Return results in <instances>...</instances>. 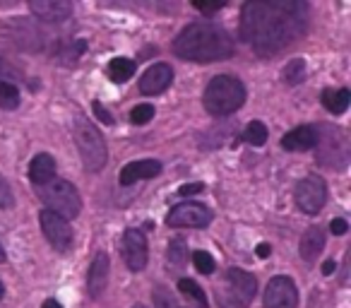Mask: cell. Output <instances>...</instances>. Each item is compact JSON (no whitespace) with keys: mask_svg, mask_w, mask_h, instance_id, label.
<instances>
[{"mask_svg":"<svg viewBox=\"0 0 351 308\" xmlns=\"http://www.w3.org/2000/svg\"><path fill=\"white\" fill-rule=\"evenodd\" d=\"M308 22L306 3H248L241 15V34L255 54L269 58L306 34Z\"/></svg>","mask_w":351,"mask_h":308,"instance_id":"6da1fadb","label":"cell"},{"mask_svg":"<svg viewBox=\"0 0 351 308\" xmlns=\"http://www.w3.org/2000/svg\"><path fill=\"white\" fill-rule=\"evenodd\" d=\"M173 54L191 63H217L234 56V41L221 27L210 22H195L176 36Z\"/></svg>","mask_w":351,"mask_h":308,"instance_id":"7a4b0ae2","label":"cell"},{"mask_svg":"<svg viewBox=\"0 0 351 308\" xmlns=\"http://www.w3.org/2000/svg\"><path fill=\"white\" fill-rule=\"evenodd\" d=\"M245 104V87L234 75H217L205 89V108L212 116H231Z\"/></svg>","mask_w":351,"mask_h":308,"instance_id":"3957f363","label":"cell"},{"mask_svg":"<svg viewBox=\"0 0 351 308\" xmlns=\"http://www.w3.org/2000/svg\"><path fill=\"white\" fill-rule=\"evenodd\" d=\"M73 135H75V145H77L80 159H82V167L87 169L89 174H99L104 167H106V145H104L101 132L97 130L92 121L87 118H75L73 126Z\"/></svg>","mask_w":351,"mask_h":308,"instance_id":"277c9868","label":"cell"},{"mask_svg":"<svg viewBox=\"0 0 351 308\" xmlns=\"http://www.w3.org/2000/svg\"><path fill=\"white\" fill-rule=\"evenodd\" d=\"M258 279L241 268H231L217 284V303L221 308H245L255 296Z\"/></svg>","mask_w":351,"mask_h":308,"instance_id":"5b68a950","label":"cell"},{"mask_svg":"<svg viewBox=\"0 0 351 308\" xmlns=\"http://www.w3.org/2000/svg\"><path fill=\"white\" fill-rule=\"evenodd\" d=\"M36 193L46 210L56 212L63 220H75L82 212V198H80L77 188L65 178H51L44 186H36Z\"/></svg>","mask_w":351,"mask_h":308,"instance_id":"8992f818","label":"cell"},{"mask_svg":"<svg viewBox=\"0 0 351 308\" xmlns=\"http://www.w3.org/2000/svg\"><path fill=\"white\" fill-rule=\"evenodd\" d=\"M166 222L173 229H205L212 222V212L202 202H181L169 212Z\"/></svg>","mask_w":351,"mask_h":308,"instance_id":"52a82bcc","label":"cell"},{"mask_svg":"<svg viewBox=\"0 0 351 308\" xmlns=\"http://www.w3.org/2000/svg\"><path fill=\"white\" fill-rule=\"evenodd\" d=\"M327 202V183L320 176H306L296 186V205L306 215H317Z\"/></svg>","mask_w":351,"mask_h":308,"instance_id":"ba28073f","label":"cell"},{"mask_svg":"<svg viewBox=\"0 0 351 308\" xmlns=\"http://www.w3.org/2000/svg\"><path fill=\"white\" fill-rule=\"evenodd\" d=\"M39 224H41V231H44L46 241H49L56 250H60V253L70 250V246H73V226H70L68 220H63V217L51 210H41Z\"/></svg>","mask_w":351,"mask_h":308,"instance_id":"9c48e42d","label":"cell"},{"mask_svg":"<svg viewBox=\"0 0 351 308\" xmlns=\"http://www.w3.org/2000/svg\"><path fill=\"white\" fill-rule=\"evenodd\" d=\"M121 250H123V260H125V265L132 272L145 270L147 258H149V248H147V236L140 229H128L123 234Z\"/></svg>","mask_w":351,"mask_h":308,"instance_id":"30bf717a","label":"cell"},{"mask_svg":"<svg viewBox=\"0 0 351 308\" xmlns=\"http://www.w3.org/2000/svg\"><path fill=\"white\" fill-rule=\"evenodd\" d=\"M298 292L291 277H279L269 279L267 289H265V308H296Z\"/></svg>","mask_w":351,"mask_h":308,"instance_id":"8fae6325","label":"cell"},{"mask_svg":"<svg viewBox=\"0 0 351 308\" xmlns=\"http://www.w3.org/2000/svg\"><path fill=\"white\" fill-rule=\"evenodd\" d=\"M29 10L44 25H60L73 15V5L63 0H32Z\"/></svg>","mask_w":351,"mask_h":308,"instance_id":"7c38bea8","label":"cell"},{"mask_svg":"<svg viewBox=\"0 0 351 308\" xmlns=\"http://www.w3.org/2000/svg\"><path fill=\"white\" fill-rule=\"evenodd\" d=\"M171 80H173L171 65L154 63L152 68H147L145 75L140 78V92L145 94V97H156V94H161L166 87H169Z\"/></svg>","mask_w":351,"mask_h":308,"instance_id":"4fadbf2b","label":"cell"},{"mask_svg":"<svg viewBox=\"0 0 351 308\" xmlns=\"http://www.w3.org/2000/svg\"><path fill=\"white\" fill-rule=\"evenodd\" d=\"M5 34L12 39V44L17 46V49H27V51H34L39 49V29H36L34 25H32L29 20H22V17H15V20H10L5 25Z\"/></svg>","mask_w":351,"mask_h":308,"instance_id":"5bb4252c","label":"cell"},{"mask_svg":"<svg viewBox=\"0 0 351 308\" xmlns=\"http://www.w3.org/2000/svg\"><path fill=\"white\" fill-rule=\"evenodd\" d=\"M161 174V164L156 159H140V162H130L123 167L121 171V186H132L137 181H149Z\"/></svg>","mask_w":351,"mask_h":308,"instance_id":"9a60e30c","label":"cell"},{"mask_svg":"<svg viewBox=\"0 0 351 308\" xmlns=\"http://www.w3.org/2000/svg\"><path fill=\"white\" fill-rule=\"evenodd\" d=\"M106 282H108V255L106 253H97L89 265V274H87V292L92 298H99L106 292Z\"/></svg>","mask_w":351,"mask_h":308,"instance_id":"2e32d148","label":"cell"},{"mask_svg":"<svg viewBox=\"0 0 351 308\" xmlns=\"http://www.w3.org/2000/svg\"><path fill=\"white\" fill-rule=\"evenodd\" d=\"M282 147L289 152H306L317 147V128L313 126H298L293 130H289L282 137Z\"/></svg>","mask_w":351,"mask_h":308,"instance_id":"e0dca14e","label":"cell"},{"mask_svg":"<svg viewBox=\"0 0 351 308\" xmlns=\"http://www.w3.org/2000/svg\"><path fill=\"white\" fill-rule=\"evenodd\" d=\"M322 248H325V231H322L320 226L306 229V234L301 236V246H298L301 258L306 260V263H313V260L322 253Z\"/></svg>","mask_w":351,"mask_h":308,"instance_id":"ac0fdd59","label":"cell"},{"mask_svg":"<svg viewBox=\"0 0 351 308\" xmlns=\"http://www.w3.org/2000/svg\"><path fill=\"white\" fill-rule=\"evenodd\" d=\"M29 178L34 186H44L51 178H56V159L51 154H46V152L36 154L29 164Z\"/></svg>","mask_w":351,"mask_h":308,"instance_id":"d6986e66","label":"cell"},{"mask_svg":"<svg viewBox=\"0 0 351 308\" xmlns=\"http://www.w3.org/2000/svg\"><path fill=\"white\" fill-rule=\"evenodd\" d=\"M322 104H325V108L330 113L341 116L351 104V92L349 89H339V92H330V89H325V92H322Z\"/></svg>","mask_w":351,"mask_h":308,"instance_id":"ffe728a7","label":"cell"},{"mask_svg":"<svg viewBox=\"0 0 351 308\" xmlns=\"http://www.w3.org/2000/svg\"><path fill=\"white\" fill-rule=\"evenodd\" d=\"M135 70H137V65H135V60H130V58H113L111 63H108V78L113 80V82H128V80L135 75Z\"/></svg>","mask_w":351,"mask_h":308,"instance_id":"44dd1931","label":"cell"},{"mask_svg":"<svg viewBox=\"0 0 351 308\" xmlns=\"http://www.w3.org/2000/svg\"><path fill=\"white\" fill-rule=\"evenodd\" d=\"M243 140L253 147H263L267 142V128H265L263 121H250L243 130Z\"/></svg>","mask_w":351,"mask_h":308,"instance_id":"7402d4cb","label":"cell"},{"mask_svg":"<svg viewBox=\"0 0 351 308\" xmlns=\"http://www.w3.org/2000/svg\"><path fill=\"white\" fill-rule=\"evenodd\" d=\"M178 292H183L200 308H207V296H205V292H202V287H197V282H193V279H188V277L178 279Z\"/></svg>","mask_w":351,"mask_h":308,"instance_id":"603a6c76","label":"cell"},{"mask_svg":"<svg viewBox=\"0 0 351 308\" xmlns=\"http://www.w3.org/2000/svg\"><path fill=\"white\" fill-rule=\"evenodd\" d=\"M282 78H284V82L291 84V87H293V84H301L303 80H306V60H303V58L291 60V63L284 68Z\"/></svg>","mask_w":351,"mask_h":308,"instance_id":"cb8c5ba5","label":"cell"},{"mask_svg":"<svg viewBox=\"0 0 351 308\" xmlns=\"http://www.w3.org/2000/svg\"><path fill=\"white\" fill-rule=\"evenodd\" d=\"M186 258H188V248H186V241L183 239H173L169 246V265L171 268H178L181 270L186 265Z\"/></svg>","mask_w":351,"mask_h":308,"instance_id":"d4e9b609","label":"cell"},{"mask_svg":"<svg viewBox=\"0 0 351 308\" xmlns=\"http://www.w3.org/2000/svg\"><path fill=\"white\" fill-rule=\"evenodd\" d=\"M20 106V89L15 84H0V108L12 111V108Z\"/></svg>","mask_w":351,"mask_h":308,"instance_id":"484cf974","label":"cell"},{"mask_svg":"<svg viewBox=\"0 0 351 308\" xmlns=\"http://www.w3.org/2000/svg\"><path fill=\"white\" fill-rule=\"evenodd\" d=\"M87 51V44H84L82 39H75V41H70V44H65L63 49H60V63H68V65H73L75 60L80 58V56Z\"/></svg>","mask_w":351,"mask_h":308,"instance_id":"4316f807","label":"cell"},{"mask_svg":"<svg viewBox=\"0 0 351 308\" xmlns=\"http://www.w3.org/2000/svg\"><path fill=\"white\" fill-rule=\"evenodd\" d=\"M193 263H195L197 272H202V274H212L217 268L215 258H212L207 250H197V253H193Z\"/></svg>","mask_w":351,"mask_h":308,"instance_id":"83f0119b","label":"cell"},{"mask_svg":"<svg viewBox=\"0 0 351 308\" xmlns=\"http://www.w3.org/2000/svg\"><path fill=\"white\" fill-rule=\"evenodd\" d=\"M152 118H154V106H152V104H140V106H135L130 113V121L135 123V126H145Z\"/></svg>","mask_w":351,"mask_h":308,"instance_id":"f1b7e54d","label":"cell"},{"mask_svg":"<svg viewBox=\"0 0 351 308\" xmlns=\"http://www.w3.org/2000/svg\"><path fill=\"white\" fill-rule=\"evenodd\" d=\"M154 306L156 308H178V303H176L173 294L169 292L166 287H156L154 289Z\"/></svg>","mask_w":351,"mask_h":308,"instance_id":"f546056e","label":"cell"},{"mask_svg":"<svg viewBox=\"0 0 351 308\" xmlns=\"http://www.w3.org/2000/svg\"><path fill=\"white\" fill-rule=\"evenodd\" d=\"M193 5H195L197 12H202V15L210 17V15H217V12H219L226 3H224V0H195Z\"/></svg>","mask_w":351,"mask_h":308,"instance_id":"4dcf8cb0","label":"cell"},{"mask_svg":"<svg viewBox=\"0 0 351 308\" xmlns=\"http://www.w3.org/2000/svg\"><path fill=\"white\" fill-rule=\"evenodd\" d=\"M15 80H22L20 70H15L10 63H5V60H0V84H15Z\"/></svg>","mask_w":351,"mask_h":308,"instance_id":"1f68e13d","label":"cell"},{"mask_svg":"<svg viewBox=\"0 0 351 308\" xmlns=\"http://www.w3.org/2000/svg\"><path fill=\"white\" fill-rule=\"evenodd\" d=\"M15 198H12L10 186L5 183V178H0V210H5V207H12Z\"/></svg>","mask_w":351,"mask_h":308,"instance_id":"d6a6232c","label":"cell"},{"mask_svg":"<svg viewBox=\"0 0 351 308\" xmlns=\"http://www.w3.org/2000/svg\"><path fill=\"white\" fill-rule=\"evenodd\" d=\"M330 231H332L335 236L346 234V231H349V222L341 220V217H337V220H332V222H330Z\"/></svg>","mask_w":351,"mask_h":308,"instance_id":"836d02e7","label":"cell"},{"mask_svg":"<svg viewBox=\"0 0 351 308\" xmlns=\"http://www.w3.org/2000/svg\"><path fill=\"white\" fill-rule=\"evenodd\" d=\"M92 108H94V113H97V118H101V123H106V126H113V116L106 111V108L101 106V104L94 102V104H92Z\"/></svg>","mask_w":351,"mask_h":308,"instance_id":"e575fe53","label":"cell"},{"mask_svg":"<svg viewBox=\"0 0 351 308\" xmlns=\"http://www.w3.org/2000/svg\"><path fill=\"white\" fill-rule=\"evenodd\" d=\"M202 183H188V186H181L178 188V196L188 198V196H197V193H202Z\"/></svg>","mask_w":351,"mask_h":308,"instance_id":"d590c367","label":"cell"},{"mask_svg":"<svg viewBox=\"0 0 351 308\" xmlns=\"http://www.w3.org/2000/svg\"><path fill=\"white\" fill-rule=\"evenodd\" d=\"M335 270H337L335 260H327V263L322 265V272H325V274H332V272H335Z\"/></svg>","mask_w":351,"mask_h":308,"instance_id":"8d00e7d4","label":"cell"},{"mask_svg":"<svg viewBox=\"0 0 351 308\" xmlns=\"http://www.w3.org/2000/svg\"><path fill=\"white\" fill-rule=\"evenodd\" d=\"M258 255H260V258H267V255H269V246L267 244H260L258 246Z\"/></svg>","mask_w":351,"mask_h":308,"instance_id":"74e56055","label":"cell"},{"mask_svg":"<svg viewBox=\"0 0 351 308\" xmlns=\"http://www.w3.org/2000/svg\"><path fill=\"white\" fill-rule=\"evenodd\" d=\"M41 308H63V306H60L56 298H49V301H44V306H41Z\"/></svg>","mask_w":351,"mask_h":308,"instance_id":"f35d334b","label":"cell"},{"mask_svg":"<svg viewBox=\"0 0 351 308\" xmlns=\"http://www.w3.org/2000/svg\"><path fill=\"white\" fill-rule=\"evenodd\" d=\"M5 258H8V255H5V248L0 246V263H5Z\"/></svg>","mask_w":351,"mask_h":308,"instance_id":"ab89813d","label":"cell"},{"mask_svg":"<svg viewBox=\"0 0 351 308\" xmlns=\"http://www.w3.org/2000/svg\"><path fill=\"white\" fill-rule=\"evenodd\" d=\"M3 296H5V287H3V282H0V301H3Z\"/></svg>","mask_w":351,"mask_h":308,"instance_id":"60d3db41","label":"cell"},{"mask_svg":"<svg viewBox=\"0 0 351 308\" xmlns=\"http://www.w3.org/2000/svg\"><path fill=\"white\" fill-rule=\"evenodd\" d=\"M132 308H145V306H142V303H135V306H132Z\"/></svg>","mask_w":351,"mask_h":308,"instance_id":"b9f144b4","label":"cell"}]
</instances>
